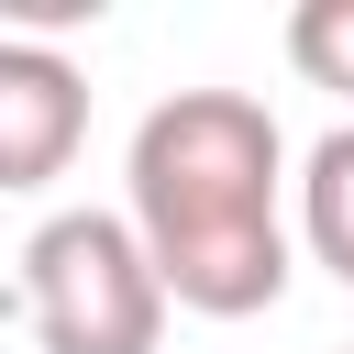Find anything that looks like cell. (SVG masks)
I'll return each mask as SVG.
<instances>
[{"label":"cell","instance_id":"6da1fadb","mask_svg":"<svg viewBox=\"0 0 354 354\" xmlns=\"http://www.w3.org/2000/svg\"><path fill=\"white\" fill-rule=\"evenodd\" d=\"M288 133L254 88H166L122 155V221L166 310L254 321L288 299Z\"/></svg>","mask_w":354,"mask_h":354},{"label":"cell","instance_id":"7a4b0ae2","mask_svg":"<svg viewBox=\"0 0 354 354\" xmlns=\"http://www.w3.org/2000/svg\"><path fill=\"white\" fill-rule=\"evenodd\" d=\"M22 321L44 354H155L166 288L122 210H44L22 243Z\"/></svg>","mask_w":354,"mask_h":354},{"label":"cell","instance_id":"3957f363","mask_svg":"<svg viewBox=\"0 0 354 354\" xmlns=\"http://www.w3.org/2000/svg\"><path fill=\"white\" fill-rule=\"evenodd\" d=\"M77 144H88V77H77V55L0 33V199L66 177Z\"/></svg>","mask_w":354,"mask_h":354},{"label":"cell","instance_id":"277c9868","mask_svg":"<svg viewBox=\"0 0 354 354\" xmlns=\"http://www.w3.org/2000/svg\"><path fill=\"white\" fill-rule=\"evenodd\" d=\"M299 243L354 288V122H332V133L299 155Z\"/></svg>","mask_w":354,"mask_h":354},{"label":"cell","instance_id":"5b68a950","mask_svg":"<svg viewBox=\"0 0 354 354\" xmlns=\"http://www.w3.org/2000/svg\"><path fill=\"white\" fill-rule=\"evenodd\" d=\"M288 66L310 88H343L354 100V0H299L288 11Z\"/></svg>","mask_w":354,"mask_h":354},{"label":"cell","instance_id":"8992f818","mask_svg":"<svg viewBox=\"0 0 354 354\" xmlns=\"http://www.w3.org/2000/svg\"><path fill=\"white\" fill-rule=\"evenodd\" d=\"M343 354H354V343H343Z\"/></svg>","mask_w":354,"mask_h":354}]
</instances>
